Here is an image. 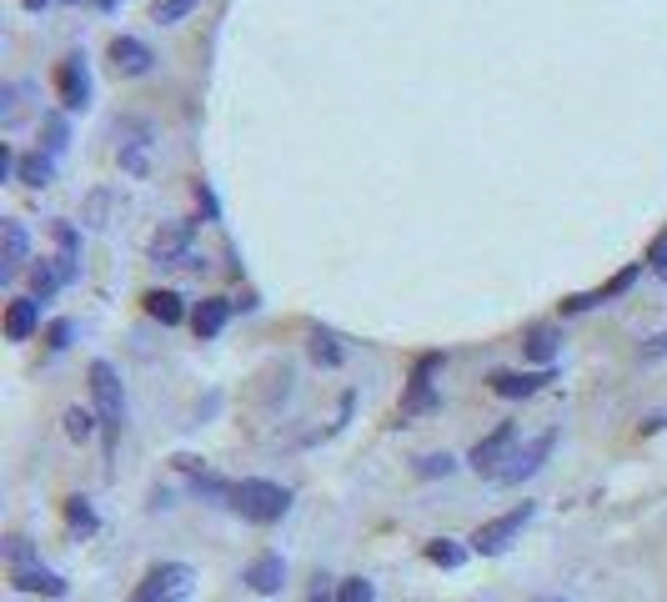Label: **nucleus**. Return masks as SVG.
I'll use <instances>...</instances> for the list:
<instances>
[{
	"label": "nucleus",
	"mask_w": 667,
	"mask_h": 602,
	"mask_svg": "<svg viewBox=\"0 0 667 602\" xmlns=\"http://www.w3.org/2000/svg\"><path fill=\"white\" fill-rule=\"evenodd\" d=\"M231 512H241L246 522H281L286 507H291V492L281 482H261V477H246V482H231V497H226Z\"/></svg>",
	"instance_id": "1"
},
{
	"label": "nucleus",
	"mask_w": 667,
	"mask_h": 602,
	"mask_svg": "<svg viewBox=\"0 0 667 602\" xmlns=\"http://www.w3.org/2000/svg\"><path fill=\"white\" fill-rule=\"evenodd\" d=\"M647 261H652V271H657V276L667 281V241H657V246L647 251Z\"/></svg>",
	"instance_id": "32"
},
{
	"label": "nucleus",
	"mask_w": 667,
	"mask_h": 602,
	"mask_svg": "<svg viewBox=\"0 0 667 602\" xmlns=\"http://www.w3.org/2000/svg\"><path fill=\"white\" fill-rule=\"evenodd\" d=\"M442 367V357H422L412 367V382H407V397H402V417H422V412H437V387H432V372Z\"/></svg>",
	"instance_id": "8"
},
{
	"label": "nucleus",
	"mask_w": 667,
	"mask_h": 602,
	"mask_svg": "<svg viewBox=\"0 0 667 602\" xmlns=\"http://www.w3.org/2000/svg\"><path fill=\"white\" fill-rule=\"evenodd\" d=\"M452 467H457V462H452L447 452H442V457H422V462H417V472H422V477H447Z\"/></svg>",
	"instance_id": "30"
},
{
	"label": "nucleus",
	"mask_w": 667,
	"mask_h": 602,
	"mask_svg": "<svg viewBox=\"0 0 667 602\" xmlns=\"http://www.w3.org/2000/svg\"><path fill=\"white\" fill-rule=\"evenodd\" d=\"M66 437H71V442H91V437H96V412L71 407V412H66Z\"/></svg>",
	"instance_id": "26"
},
{
	"label": "nucleus",
	"mask_w": 667,
	"mask_h": 602,
	"mask_svg": "<svg viewBox=\"0 0 667 602\" xmlns=\"http://www.w3.org/2000/svg\"><path fill=\"white\" fill-rule=\"evenodd\" d=\"M66 281H71V276H66V266L51 256V261H41V266L31 271V296H36V301H51Z\"/></svg>",
	"instance_id": "17"
},
{
	"label": "nucleus",
	"mask_w": 667,
	"mask_h": 602,
	"mask_svg": "<svg viewBox=\"0 0 667 602\" xmlns=\"http://www.w3.org/2000/svg\"><path fill=\"white\" fill-rule=\"evenodd\" d=\"M66 141H71L66 116H51V121H46V156H61V151H66Z\"/></svg>",
	"instance_id": "28"
},
{
	"label": "nucleus",
	"mask_w": 667,
	"mask_h": 602,
	"mask_svg": "<svg viewBox=\"0 0 667 602\" xmlns=\"http://www.w3.org/2000/svg\"><path fill=\"white\" fill-rule=\"evenodd\" d=\"M191 241H196V221H166L151 236V261L156 266H186V271H196L201 261H196Z\"/></svg>",
	"instance_id": "4"
},
{
	"label": "nucleus",
	"mask_w": 667,
	"mask_h": 602,
	"mask_svg": "<svg viewBox=\"0 0 667 602\" xmlns=\"http://www.w3.org/2000/svg\"><path fill=\"white\" fill-rule=\"evenodd\" d=\"M16 587H21V592L61 597V592H66V577H56V572H46V567H16Z\"/></svg>",
	"instance_id": "18"
},
{
	"label": "nucleus",
	"mask_w": 667,
	"mask_h": 602,
	"mask_svg": "<svg viewBox=\"0 0 667 602\" xmlns=\"http://www.w3.org/2000/svg\"><path fill=\"white\" fill-rule=\"evenodd\" d=\"M342 347H337V337H331V332H311V362L316 367H342Z\"/></svg>",
	"instance_id": "24"
},
{
	"label": "nucleus",
	"mask_w": 667,
	"mask_h": 602,
	"mask_svg": "<svg viewBox=\"0 0 667 602\" xmlns=\"http://www.w3.org/2000/svg\"><path fill=\"white\" fill-rule=\"evenodd\" d=\"M547 382H552V367H542V372H497V377H492V392L507 397V402H517V397L542 392Z\"/></svg>",
	"instance_id": "13"
},
{
	"label": "nucleus",
	"mask_w": 667,
	"mask_h": 602,
	"mask_svg": "<svg viewBox=\"0 0 667 602\" xmlns=\"http://www.w3.org/2000/svg\"><path fill=\"white\" fill-rule=\"evenodd\" d=\"M557 347H562V342H557L552 327H532V332H527V357H532V362L552 367V362H557Z\"/></svg>",
	"instance_id": "21"
},
{
	"label": "nucleus",
	"mask_w": 667,
	"mask_h": 602,
	"mask_svg": "<svg viewBox=\"0 0 667 602\" xmlns=\"http://www.w3.org/2000/svg\"><path fill=\"white\" fill-rule=\"evenodd\" d=\"M306 602H337V597H331V587H326V577H316V587H311Z\"/></svg>",
	"instance_id": "35"
},
{
	"label": "nucleus",
	"mask_w": 667,
	"mask_h": 602,
	"mask_svg": "<svg viewBox=\"0 0 667 602\" xmlns=\"http://www.w3.org/2000/svg\"><path fill=\"white\" fill-rule=\"evenodd\" d=\"M91 392H96V417L116 442L121 427H126V392H121V377H116L111 362H91Z\"/></svg>",
	"instance_id": "2"
},
{
	"label": "nucleus",
	"mask_w": 667,
	"mask_h": 602,
	"mask_svg": "<svg viewBox=\"0 0 667 602\" xmlns=\"http://www.w3.org/2000/svg\"><path fill=\"white\" fill-rule=\"evenodd\" d=\"M26 251H31V236H26L21 221H6V226H0V276H6V281L21 271Z\"/></svg>",
	"instance_id": "11"
},
{
	"label": "nucleus",
	"mask_w": 667,
	"mask_h": 602,
	"mask_svg": "<svg viewBox=\"0 0 667 602\" xmlns=\"http://www.w3.org/2000/svg\"><path fill=\"white\" fill-rule=\"evenodd\" d=\"M337 602H377V587H372L367 577H347V582L337 587Z\"/></svg>",
	"instance_id": "27"
},
{
	"label": "nucleus",
	"mask_w": 667,
	"mask_h": 602,
	"mask_svg": "<svg viewBox=\"0 0 667 602\" xmlns=\"http://www.w3.org/2000/svg\"><path fill=\"white\" fill-rule=\"evenodd\" d=\"M56 96H61L66 111H86L91 106V66H86V51H71L56 66Z\"/></svg>",
	"instance_id": "6"
},
{
	"label": "nucleus",
	"mask_w": 667,
	"mask_h": 602,
	"mask_svg": "<svg viewBox=\"0 0 667 602\" xmlns=\"http://www.w3.org/2000/svg\"><path fill=\"white\" fill-rule=\"evenodd\" d=\"M146 312H151L161 327H176V322L186 317V307H181V291H146Z\"/></svg>",
	"instance_id": "19"
},
{
	"label": "nucleus",
	"mask_w": 667,
	"mask_h": 602,
	"mask_svg": "<svg viewBox=\"0 0 667 602\" xmlns=\"http://www.w3.org/2000/svg\"><path fill=\"white\" fill-rule=\"evenodd\" d=\"M66 6H76V0H66Z\"/></svg>",
	"instance_id": "38"
},
{
	"label": "nucleus",
	"mask_w": 667,
	"mask_h": 602,
	"mask_svg": "<svg viewBox=\"0 0 667 602\" xmlns=\"http://www.w3.org/2000/svg\"><path fill=\"white\" fill-rule=\"evenodd\" d=\"M196 201H201V211L216 221V196H211V186H206V181H196Z\"/></svg>",
	"instance_id": "33"
},
{
	"label": "nucleus",
	"mask_w": 667,
	"mask_h": 602,
	"mask_svg": "<svg viewBox=\"0 0 667 602\" xmlns=\"http://www.w3.org/2000/svg\"><path fill=\"white\" fill-rule=\"evenodd\" d=\"M226 317H231V301H221V296H206L201 307L191 312V327H196V337H201V342H211V337H221Z\"/></svg>",
	"instance_id": "16"
},
{
	"label": "nucleus",
	"mask_w": 667,
	"mask_h": 602,
	"mask_svg": "<svg viewBox=\"0 0 667 602\" xmlns=\"http://www.w3.org/2000/svg\"><path fill=\"white\" fill-rule=\"evenodd\" d=\"M427 562H437V567H462L467 562V547H457L452 537H437V542H427Z\"/></svg>",
	"instance_id": "25"
},
{
	"label": "nucleus",
	"mask_w": 667,
	"mask_h": 602,
	"mask_svg": "<svg viewBox=\"0 0 667 602\" xmlns=\"http://www.w3.org/2000/svg\"><path fill=\"white\" fill-rule=\"evenodd\" d=\"M121 166L131 176H146V146H151V126L146 121H121Z\"/></svg>",
	"instance_id": "12"
},
{
	"label": "nucleus",
	"mask_w": 667,
	"mask_h": 602,
	"mask_svg": "<svg viewBox=\"0 0 667 602\" xmlns=\"http://www.w3.org/2000/svg\"><path fill=\"white\" fill-rule=\"evenodd\" d=\"M16 181H26V186H51L56 181V156H41V151H31V156H21V171H16Z\"/></svg>",
	"instance_id": "20"
},
{
	"label": "nucleus",
	"mask_w": 667,
	"mask_h": 602,
	"mask_svg": "<svg viewBox=\"0 0 667 602\" xmlns=\"http://www.w3.org/2000/svg\"><path fill=\"white\" fill-rule=\"evenodd\" d=\"M36 322H41V301L36 296H16L11 307H6V337L11 342H26L36 332Z\"/></svg>",
	"instance_id": "14"
},
{
	"label": "nucleus",
	"mask_w": 667,
	"mask_h": 602,
	"mask_svg": "<svg viewBox=\"0 0 667 602\" xmlns=\"http://www.w3.org/2000/svg\"><path fill=\"white\" fill-rule=\"evenodd\" d=\"M281 577H286V562H281L276 552H261V557L246 567V582H251V592H261V597L281 592Z\"/></svg>",
	"instance_id": "15"
},
{
	"label": "nucleus",
	"mask_w": 667,
	"mask_h": 602,
	"mask_svg": "<svg viewBox=\"0 0 667 602\" xmlns=\"http://www.w3.org/2000/svg\"><path fill=\"white\" fill-rule=\"evenodd\" d=\"M191 577H196V572H191L186 562H161V567L146 572L136 602H186V597H191Z\"/></svg>",
	"instance_id": "5"
},
{
	"label": "nucleus",
	"mask_w": 667,
	"mask_h": 602,
	"mask_svg": "<svg viewBox=\"0 0 667 602\" xmlns=\"http://www.w3.org/2000/svg\"><path fill=\"white\" fill-rule=\"evenodd\" d=\"M106 206H111V196H106V191H96V196H91V206H86V221H91V226H106Z\"/></svg>",
	"instance_id": "31"
},
{
	"label": "nucleus",
	"mask_w": 667,
	"mask_h": 602,
	"mask_svg": "<svg viewBox=\"0 0 667 602\" xmlns=\"http://www.w3.org/2000/svg\"><path fill=\"white\" fill-rule=\"evenodd\" d=\"M512 442H517V427H512V422L492 427V432H487V437L472 447V472L497 482V477H502V467L512 462Z\"/></svg>",
	"instance_id": "7"
},
{
	"label": "nucleus",
	"mask_w": 667,
	"mask_h": 602,
	"mask_svg": "<svg viewBox=\"0 0 667 602\" xmlns=\"http://www.w3.org/2000/svg\"><path fill=\"white\" fill-rule=\"evenodd\" d=\"M71 332H76L71 322H51V332H46V347H51V352H66V347H71Z\"/></svg>",
	"instance_id": "29"
},
{
	"label": "nucleus",
	"mask_w": 667,
	"mask_h": 602,
	"mask_svg": "<svg viewBox=\"0 0 667 602\" xmlns=\"http://www.w3.org/2000/svg\"><path fill=\"white\" fill-rule=\"evenodd\" d=\"M196 6H201V0H151V21H156V26H176V21H186Z\"/></svg>",
	"instance_id": "23"
},
{
	"label": "nucleus",
	"mask_w": 667,
	"mask_h": 602,
	"mask_svg": "<svg viewBox=\"0 0 667 602\" xmlns=\"http://www.w3.org/2000/svg\"><path fill=\"white\" fill-rule=\"evenodd\" d=\"M96 6H101V11H116V6H121V0H96Z\"/></svg>",
	"instance_id": "37"
},
{
	"label": "nucleus",
	"mask_w": 667,
	"mask_h": 602,
	"mask_svg": "<svg viewBox=\"0 0 667 602\" xmlns=\"http://www.w3.org/2000/svg\"><path fill=\"white\" fill-rule=\"evenodd\" d=\"M537 517V502H522V507H512V512H502V517H492V522H482L477 532H472V552H482V557H497V552H507L517 537H522V527Z\"/></svg>",
	"instance_id": "3"
},
{
	"label": "nucleus",
	"mask_w": 667,
	"mask_h": 602,
	"mask_svg": "<svg viewBox=\"0 0 667 602\" xmlns=\"http://www.w3.org/2000/svg\"><path fill=\"white\" fill-rule=\"evenodd\" d=\"M552 447H557V432H542V437H532L522 452H512V462L502 467V487H517V482H527L532 472H542V462L552 457Z\"/></svg>",
	"instance_id": "9"
},
{
	"label": "nucleus",
	"mask_w": 667,
	"mask_h": 602,
	"mask_svg": "<svg viewBox=\"0 0 667 602\" xmlns=\"http://www.w3.org/2000/svg\"><path fill=\"white\" fill-rule=\"evenodd\" d=\"M21 6H26V11H46V6H51V0H21Z\"/></svg>",
	"instance_id": "36"
},
{
	"label": "nucleus",
	"mask_w": 667,
	"mask_h": 602,
	"mask_svg": "<svg viewBox=\"0 0 667 602\" xmlns=\"http://www.w3.org/2000/svg\"><path fill=\"white\" fill-rule=\"evenodd\" d=\"M66 522H71V532H81V537H91L101 522H96V507L86 502V497H66Z\"/></svg>",
	"instance_id": "22"
},
{
	"label": "nucleus",
	"mask_w": 667,
	"mask_h": 602,
	"mask_svg": "<svg viewBox=\"0 0 667 602\" xmlns=\"http://www.w3.org/2000/svg\"><path fill=\"white\" fill-rule=\"evenodd\" d=\"M151 46L146 41H136V36H116L111 41V66L121 71V76H146L151 71Z\"/></svg>",
	"instance_id": "10"
},
{
	"label": "nucleus",
	"mask_w": 667,
	"mask_h": 602,
	"mask_svg": "<svg viewBox=\"0 0 667 602\" xmlns=\"http://www.w3.org/2000/svg\"><path fill=\"white\" fill-rule=\"evenodd\" d=\"M657 357H667V332H662V337H652V342L642 347V362H657Z\"/></svg>",
	"instance_id": "34"
}]
</instances>
